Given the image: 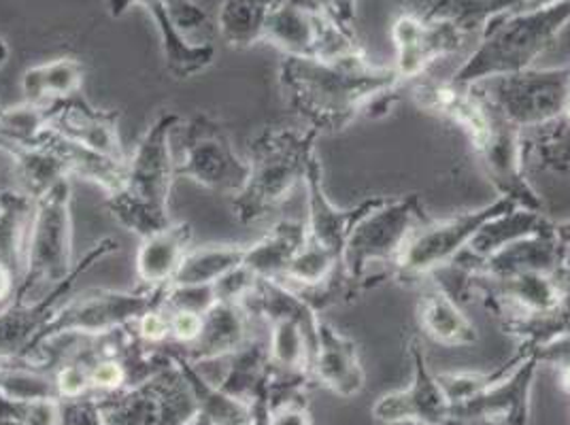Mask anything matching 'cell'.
Here are the masks:
<instances>
[{
  "label": "cell",
  "instance_id": "cell-15",
  "mask_svg": "<svg viewBox=\"0 0 570 425\" xmlns=\"http://www.w3.org/2000/svg\"><path fill=\"white\" fill-rule=\"evenodd\" d=\"M569 256L570 245L560 230V221L553 219L546 230L509 243L488 258H455L452 266L464 275L488 279H507L528 273L567 275L570 273Z\"/></svg>",
  "mask_w": 570,
  "mask_h": 425
},
{
  "label": "cell",
  "instance_id": "cell-42",
  "mask_svg": "<svg viewBox=\"0 0 570 425\" xmlns=\"http://www.w3.org/2000/svg\"><path fill=\"white\" fill-rule=\"evenodd\" d=\"M256 284H258V277L247 266L240 264L214 284L217 303H245L247 296L256 289Z\"/></svg>",
  "mask_w": 570,
  "mask_h": 425
},
{
  "label": "cell",
  "instance_id": "cell-11",
  "mask_svg": "<svg viewBox=\"0 0 570 425\" xmlns=\"http://www.w3.org/2000/svg\"><path fill=\"white\" fill-rule=\"evenodd\" d=\"M96 404L107 425H184L196 413L190 387L173 359L135 385L98 396Z\"/></svg>",
  "mask_w": 570,
  "mask_h": 425
},
{
  "label": "cell",
  "instance_id": "cell-44",
  "mask_svg": "<svg viewBox=\"0 0 570 425\" xmlns=\"http://www.w3.org/2000/svg\"><path fill=\"white\" fill-rule=\"evenodd\" d=\"M168 315H170V340L175 347L184 349L198 340L205 324V315H198L191 310H168Z\"/></svg>",
  "mask_w": 570,
  "mask_h": 425
},
{
  "label": "cell",
  "instance_id": "cell-1",
  "mask_svg": "<svg viewBox=\"0 0 570 425\" xmlns=\"http://www.w3.org/2000/svg\"><path fill=\"white\" fill-rule=\"evenodd\" d=\"M279 86L285 102L317 135L343 132L362 116H387L404 88L394 67L371 62L366 51L341 60L284 56Z\"/></svg>",
  "mask_w": 570,
  "mask_h": 425
},
{
  "label": "cell",
  "instance_id": "cell-22",
  "mask_svg": "<svg viewBox=\"0 0 570 425\" xmlns=\"http://www.w3.org/2000/svg\"><path fill=\"white\" fill-rule=\"evenodd\" d=\"M252 338V315L243 303H217L205 313L203 332L190 347H173L194 364L219 362L238 352Z\"/></svg>",
  "mask_w": 570,
  "mask_h": 425
},
{
  "label": "cell",
  "instance_id": "cell-21",
  "mask_svg": "<svg viewBox=\"0 0 570 425\" xmlns=\"http://www.w3.org/2000/svg\"><path fill=\"white\" fill-rule=\"evenodd\" d=\"M311 375L313 383H320L341 398L357 396L364 389L366 373L360 362L356 340L320 319L317 352Z\"/></svg>",
  "mask_w": 570,
  "mask_h": 425
},
{
  "label": "cell",
  "instance_id": "cell-47",
  "mask_svg": "<svg viewBox=\"0 0 570 425\" xmlns=\"http://www.w3.org/2000/svg\"><path fill=\"white\" fill-rule=\"evenodd\" d=\"M436 425H499L492 424V422H483V419H466V417H458V415H448L443 422H439Z\"/></svg>",
  "mask_w": 570,
  "mask_h": 425
},
{
  "label": "cell",
  "instance_id": "cell-27",
  "mask_svg": "<svg viewBox=\"0 0 570 425\" xmlns=\"http://www.w3.org/2000/svg\"><path fill=\"white\" fill-rule=\"evenodd\" d=\"M173 364L179 368L181 377L186 378L190 387L191 398L196 402V411L212 425H254V402L240 401L224 389H219L214 380L200 373L188 357L179 354L177 349H165Z\"/></svg>",
  "mask_w": 570,
  "mask_h": 425
},
{
  "label": "cell",
  "instance_id": "cell-16",
  "mask_svg": "<svg viewBox=\"0 0 570 425\" xmlns=\"http://www.w3.org/2000/svg\"><path fill=\"white\" fill-rule=\"evenodd\" d=\"M390 34L396 51L392 67L404 86L422 79L439 60L458 53L469 39L460 28L445 20H428L420 11H403L392 22Z\"/></svg>",
  "mask_w": 570,
  "mask_h": 425
},
{
  "label": "cell",
  "instance_id": "cell-25",
  "mask_svg": "<svg viewBox=\"0 0 570 425\" xmlns=\"http://www.w3.org/2000/svg\"><path fill=\"white\" fill-rule=\"evenodd\" d=\"M417 324L432 343L443 347H471L479 340L475 324L445 285L434 284L422 296Z\"/></svg>",
  "mask_w": 570,
  "mask_h": 425
},
{
  "label": "cell",
  "instance_id": "cell-43",
  "mask_svg": "<svg viewBox=\"0 0 570 425\" xmlns=\"http://www.w3.org/2000/svg\"><path fill=\"white\" fill-rule=\"evenodd\" d=\"M132 332L149 349H160L170 340V315L165 307L151 308L132 326Z\"/></svg>",
  "mask_w": 570,
  "mask_h": 425
},
{
  "label": "cell",
  "instance_id": "cell-4",
  "mask_svg": "<svg viewBox=\"0 0 570 425\" xmlns=\"http://www.w3.org/2000/svg\"><path fill=\"white\" fill-rule=\"evenodd\" d=\"M317 132L305 126L266 128L249 142L247 181L233 198V211L240 224H256L275 211L292 189L305 184L311 165L317 160Z\"/></svg>",
  "mask_w": 570,
  "mask_h": 425
},
{
  "label": "cell",
  "instance_id": "cell-30",
  "mask_svg": "<svg viewBox=\"0 0 570 425\" xmlns=\"http://www.w3.org/2000/svg\"><path fill=\"white\" fill-rule=\"evenodd\" d=\"M530 0H426L420 13L428 20H445L466 37L481 34L504 16L522 11Z\"/></svg>",
  "mask_w": 570,
  "mask_h": 425
},
{
  "label": "cell",
  "instance_id": "cell-46",
  "mask_svg": "<svg viewBox=\"0 0 570 425\" xmlns=\"http://www.w3.org/2000/svg\"><path fill=\"white\" fill-rule=\"evenodd\" d=\"M16 287H18V281H16V277L11 275V270L0 264V303H4L7 298H11L13 291H16Z\"/></svg>",
  "mask_w": 570,
  "mask_h": 425
},
{
  "label": "cell",
  "instance_id": "cell-28",
  "mask_svg": "<svg viewBox=\"0 0 570 425\" xmlns=\"http://www.w3.org/2000/svg\"><path fill=\"white\" fill-rule=\"evenodd\" d=\"M307 243V224L296 219L277 221L254 245H247L243 266H247L258 279L282 281L289 264Z\"/></svg>",
  "mask_w": 570,
  "mask_h": 425
},
{
  "label": "cell",
  "instance_id": "cell-17",
  "mask_svg": "<svg viewBox=\"0 0 570 425\" xmlns=\"http://www.w3.org/2000/svg\"><path fill=\"white\" fill-rule=\"evenodd\" d=\"M411 359V383L392 394L381 396L373 406V417L385 425H436L452 413L436 373L428 364V355L420 338L406 345Z\"/></svg>",
  "mask_w": 570,
  "mask_h": 425
},
{
  "label": "cell",
  "instance_id": "cell-49",
  "mask_svg": "<svg viewBox=\"0 0 570 425\" xmlns=\"http://www.w3.org/2000/svg\"><path fill=\"white\" fill-rule=\"evenodd\" d=\"M560 230H562V235H564L567 243L570 245V219L569 221H560Z\"/></svg>",
  "mask_w": 570,
  "mask_h": 425
},
{
  "label": "cell",
  "instance_id": "cell-51",
  "mask_svg": "<svg viewBox=\"0 0 570 425\" xmlns=\"http://www.w3.org/2000/svg\"><path fill=\"white\" fill-rule=\"evenodd\" d=\"M0 425H28V424H22V422H0Z\"/></svg>",
  "mask_w": 570,
  "mask_h": 425
},
{
  "label": "cell",
  "instance_id": "cell-20",
  "mask_svg": "<svg viewBox=\"0 0 570 425\" xmlns=\"http://www.w3.org/2000/svg\"><path fill=\"white\" fill-rule=\"evenodd\" d=\"M305 189H307V240L331 251L343 260L347 238L352 235L354 226L368 211L380 207L385 196H375L357 202L356 207L341 209L328 198L324 181H322V165L315 160L311 165L309 172L305 177Z\"/></svg>",
  "mask_w": 570,
  "mask_h": 425
},
{
  "label": "cell",
  "instance_id": "cell-37",
  "mask_svg": "<svg viewBox=\"0 0 570 425\" xmlns=\"http://www.w3.org/2000/svg\"><path fill=\"white\" fill-rule=\"evenodd\" d=\"M567 334H570V285L562 294L560 303L551 308L546 317L528 324L513 336V340L518 343V352H528Z\"/></svg>",
  "mask_w": 570,
  "mask_h": 425
},
{
  "label": "cell",
  "instance_id": "cell-40",
  "mask_svg": "<svg viewBox=\"0 0 570 425\" xmlns=\"http://www.w3.org/2000/svg\"><path fill=\"white\" fill-rule=\"evenodd\" d=\"M217 305L214 285H167L165 303L167 310H191L198 315L209 313Z\"/></svg>",
  "mask_w": 570,
  "mask_h": 425
},
{
  "label": "cell",
  "instance_id": "cell-48",
  "mask_svg": "<svg viewBox=\"0 0 570 425\" xmlns=\"http://www.w3.org/2000/svg\"><path fill=\"white\" fill-rule=\"evenodd\" d=\"M553 2H560V0H530L525 9H534V7H546V4H553Z\"/></svg>",
  "mask_w": 570,
  "mask_h": 425
},
{
  "label": "cell",
  "instance_id": "cell-39",
  "mask_svg": "<svg viewBox=\"0 0 570 425\" xmlns=\"http://www.w3.org/2000/svg\"><path fill=\"white\" fill-rule=\"evenodd\" d=\"M266 425H313L307 404V392H268V422Z\"/></svg>",
  "mask_w": 570,
  "mask_h": 425
},
{
  "label": "cell",
  "instance_id": "cell-29",
  "mask_svg": "<svg viewBox=\"0 0 570 425\" xmlns=\"http://www.w3.org/2000/svg\"><path fill=\"white\" fill-rule=\"evenodd\" d=\"M35 200L22 189L0 191V264L20 285L28 261Z\"/></svg>",
  "mask_w": 570,
  "mask_h": 425
},
{
  "label": "cell",
  "instance_id": "cell-31",
  "mask_svg": "<svg viewBox=\"0 0 570 425\" xmlns=\"http://www.w3.org/2000/svg\"><path fill=\"white\" fill-rule=\"evenodd\" d=\"M551 221L553 219L547 217L546 211H530V209L515 207L511 211L490 219L458 258H469V260L488 258L509 243H515L520 238L546 230L547 226H551Z\"/></svg>",
  "mask_w": 570,
  "mask_h": 425
},
{
  "label": "cell",
  "instance_id": "cell-14",
  "mask_svg": "<svg viewBox=\"0 0 570 425\" xmlns=\"http://www.w3.org/2000/svg\"><path fill=\"white\" fill-rule=\"evenodd\" d=\"M119 251V240L102 237L86 251V256L75 264L71 275L53 285L41 298L35 300H11V305L0 310V359H13L32 347L39 332L46 328L58 307L69 298L75 284L102 258Z\"/></svg>",
  "mask_w": 570,
  "mask_h": 425
},
{
  "label": "cell",
  "instance_id": "cell-12",
  "mask_svg": "<svg viewBox=\"0 0 570 425\" xmlns=\"http://www.w3.org/2000/svg\"><path fill=\"white\" fill-rule=\"evenodd\" d=\"M177 179H190L200 188L237 196L247 181V160L240 158L222 121L196 113L184 123Z\"/></svg>",
  "mask_w": 570,
  "mask_h": 425
},
{
  "label": "cell",
  "instance_id": "cell-9",
  "mask_svg": "<svg viewBox=\"0 0 570 425\" xmlns=\"http://www.w3.org/2000/svg\"><path fill=\"white\" fill-rule=\"evenodd\" d=\"M264 43L294 58L341 60L364 53L356 30L336 22L315 0H282L273 11Z\"/></svg>",
  "mask_w": 570,
  "mask_h": 425
},
{
  "label": "cell",
  "instance_id": "cell-50",
  "mask_svg": "<svg viewBox=\"0 0 570 425\" xmlns=\"http://www.w3.org/2000/svg\"><path fill=\"white\" fill-rule=\"evenodd\" d=\"M562 116H564V118L569 119L570 121V92L569 98H567V105H564V111H562Z\"/></svg>",
  "mask_w": 570,
  "mask_h": 425
},
{
  "label": "cell",
  "instance_id": "cell-13",
  "mask_svg": "<svg viewBox=\"0 0 570 425\" xmlns=\"http://www.w3.org/2000/svg\"><path fill=\"white\" fill-rule=\"evenodd\" d=\"M475 88L511 123L530 130L562 116L570 92V65L492 77Z\"/></svg>",
  "mask_w": 570,
  "mask_h": 425
},
{
  "label": "cell",
  "instance_id": "cell-36",
  "mask_svg": "<svg viewBox=\"0 0 570 425\" xmlns=\"http://www.w3.org/2000/svg\"><path fill=\"white\" fill-rule=\"evenodd\" d=\"M523 160L530 158L556 175L570 172V121L560 116L543 126L522 130Z\"/></svg>",
  "mask_w": 570,
  "mask_h": 425
},
{
  "label": "cell",
  "instance_id": "cell-33",
  "mask_svg": "<svg viewBox=\"0 0 570 425\" xmlns=\"http://www.w3.org/2000/svg\"><path fill=\"white\" fill-rule=\"evenodd\" d=\"M282 0H226L219 9L217 28L230 48H254L264 41L266 24Z\"/></svg>",
  "mask_w": 570,
  "mask_h": 425
},
{
  "label": "cell",
  "instance_id": "cell-24",
  "mask_svg": "<svg viewBox=\"0 0 570 425\" xmlns=\"http://www.w3.org/2000/svg\"><path fill=\"white\" fill-rule=\"evenodd\" d=\"M137 2H142L151 11V16L158 24L160 37H163L165 65H167V71L175 79H191L194 75L207 71L214 65V46H207V43L194 46L190 41H186L184 32L170 22L167 7L163 0H109L111 16L118 18L121 13H126V9L130 4H137Z\"/></svg>",
  "mask_w": 570,
  "mask_h": 425
},
{
  "label": "cell",
  "instance_id": "cell-41",
  "mask_svg": "<svg viewBox=\"0 0 570 425\" xmlns=\"http://www.w3.org/2000/svg\"><path fill=\"white\" fill-rule=\"evenodd\" d=\"M520 357H534L539 366H551L556 368L558 375V385L562 387L564 394L570 396V334L553 338L546 345H539L528 352H515Z\"/></svg>",
  "mask_w": 570,
  "mask_h": 425
},
{
  "label": "cell",
  "instance_id": "cell-3",
  "mask_svg": "<svg viewBox=\"0 0 570 425\" xmlns=\"http://www.w3.org/2000/svg\"><path fill=\"white\" fill-rule=\"evenodd\" d=\"M569 24L570 0L504 16L481 32L479 46L450 81L475 86L492 77L534 69Z\"/></svg>",
  "mask_w": 570,
  "mask_h": 425
},
{
  "label": "cell",
  "instance_id": "cell-18",
  "mask_svg": "<svg viewBox=\"0 0 570 425\" xmlns=\"http://www.w3.org/2000/svg\"><path fill=\"white\" fill-rule=\"evenodd\" d=\"M539 368L541 366L534 357H520L509 375L476 394L475 398L452 406V415L499 425L530 424L532 387Z\"/></svg>",
  "mask_w": 570,
  "mask_h": 425
},
{
  "label": "cell",
  "instance_id": "cell-7",
  "mask_svg": "<svg viewBox=\"0 0 570 425\" xmlns=\"http://www.w3.org/2000/svg\"><path fill=\"white\" fill-rule=\"evenodd\" d=\"M428 221L424 205L417 194L385 198L380 207L366 212L352 230L343 254V266L352 279L368 289L380 285L385 273H371L375 264L387 266V273L399 260L413 230Z\"/></svg>",
  "mask_w": 570,
  "mask_h": 425
},
{
  "label": "cell",
  "instance_id": "cell-38",
  "mask_svg": "<svg viewBox=\"0 0 570 425\" xmlns=\"http://www.w3.org/2000/svg\"><path fill=\"white\" fill-rule=\"evenodd\" d=\"M518 362H520V357L513 355L511 359H507L492 373H436V378H439L450 404L455 406V404L471 401V398H475L476 394L485 392L490 385H494L504 375H509Z\"/></svg>",
  "mask_w": 570,
  "mask_h": 425
},
{
  "label": "cell",
  "instance_id": "cell-32",
  "mask_svg": "<svg viewBox=\"0 0 570 425\" xmlns=\"http://www.w3.org/2000/svg\"><path fill=\"white\" fill-rule=\"evenodd\" d=\"M219 362H224L226 368L215 385L240 401H256L262 387L268 383V345L258 338H249L238 352Z\"/></svg>",
  "mask_w": 570,
  "mask_h": 425
},
{
  "label": "cell",
  "instance_id": "cell-5",
  "mask_svg": "<svg viewBox=\"0 0 570 425\" xmlns=\"http://www.w3.org/2000/svg\"><path fill=\"white\" fill-rule=\"evenodd\" d=\"M72 258V184L58 181L35 200L24 277L13 291V300H30L39 289L65 281L75 268Z\"/></svg>",
  "mask_w": 570,
  "mask_h": 425
},
{
  "label": "cell",
  "instance_id": "cell-8",
  "mask_svg": "<svg viewBox=\"0 0 570 425\" xmlns=\"http://www.w3.org/2000/svg\"><path fill=\"white\" fill-rule=\"evenodd\" d=\"M515 207L518 205L507 198H497L490 205L441 221L428 219L406 240L399 260L390 270V277L399 284H417L441 268L452 266L453 260L469 247V243L490 219Z\"/></svg>",
  "mask_w": 570,
  "mask_h": 425
},
{
  "label": "cell",
  "instance_id": "cell-35",
  "mask_svg": "<svg viewBox=\"0 0 570 425\" xmlns=\"http://www.w3.org/2000/svg\"><path fill=\"white\" fill-rule=\"evenodd\" d=\"M247 245L235 243H214L196 249H188L181 261L173 284L177 285H214L235 270L245 260ZM170 284V285H173Z\"/></svg>",
  "mask_w": 570,
  "mask_h": 425
},
{
  "label": "cell",
  "instance_id": "cell-2",
  "mask_svg": "<svg viewBox=\"0 0 570 425\" xmlns=\"http://www.w3.org/2000/svg\"><path fill=\"white\" fill-rule=\"evenodd\" d=\"M411 95L420 109L448 119L466 132L499 198H507L522 209L543 211V200L523 170L522 130L504 118L475 86H455L450 79H417L411 86Z\"/></svg>",
  "mask_w": 570,
  "mask_h": 425
},
{
  "label": "cell",
  "instance_id": "cell-6",
  "mask_svg": "<svg viewBox=\"0 0 570 425\" xmlns=\"http://www.w3.org/2000/svg\"><path fill=\"white\" fill-rule=\"evenodd\" d=\"M165 289L145 287L141 289H88L81 296L65 300L53 317L39 332L32 347L24 355L35 354L49 340L65 336H83V338H100L116 332L132 328L142 315L151 308L163 307ZM22 355V357H24Z\"/></svg>",
  "mask_w": 570,
  "mask_h": 425
},
{
  "label": "cell",
  "instance_id": "cell-45",
  "mask_svg": "<svg viewBox=\"0 0 570 425\" xmlns=\"http://www.w3.org/2000/svg\"><path fill=\"white\" fill-rule=\"evenodd\" d=\"M315 2H320L336 22H341L347 28H354L356 24V9L360 0H315Z\"/></svg>",
  "mask_w": 570,
  "mask_h": 425
},
{
  "label": "cell",
  "instance_id": "cell-34",
  "mask_svg": "<svg viewBox=\"0 0 570 425\" xmlns=\"http://www.w3.org/2000/svg\"><path fill=\"white\" fill-rule=\"evenodd\" d=\"M83 83V67L75 58H58L28 69L22 77L26 102L49 105L79 95Z\"/></svg>",
  "mask_w": 570,
  "mask_h": 425
},
{
  "label": "cell",
  "instance_id": "cell-26",
  "mask_svg": "<svg viewBox=\"0 0 570 425\" xmlns=\"http://www.w3.org/2000/svg\"><path fill=\"white\" fill-rule=\"evenodd\" d=\"M191 235V224L173 221L165 230L142 238L135 260L139 281L145 287L154 289L173 284L181 261L190 249Z\"/></svg>",
  "mask_w": 570,
  "mask_h": 425
},
{
  "label": "cell",
  "instance_id": "cell-19",
  "mask_svg": "<svg viewBox=\"0 0 570 425\" xmlns=\"http://www.w3.org/2000/svg\"><path fill=\"white\" fill-rule=\"evenodd\" d=\"M118 123V111L96 109L90 100L75 95L49 102L46 126L69 141L90 147L118 162H128V154L119 139Z\"/></svg>",
  "mask_w": 570,
  "mask_h": 425
},
{
  "label": "cell",
  "instance_id": "cell-10",
  "mask_svg": "<svg viewBox=\"0 0 570 425\" xmlns=\"http://www.w3.org/2000/svg\"><path fill=\"white\" fill-rule=\"evenodd\" d=\"M181 116L163 111L145 130L141 141L128 156L126 186L111 198L130 209L168 219V200L177 181V160L173 156L170 137L181 126Z\"/></svg>",
  "mask_w": 570,
  "mask_h": 425
},
{
  "label": "cell",
  "instance_id": "cell-23",
  "mask_svg": "<svg viewBox=\"0 0 570 425\" xmlns=\"http://www.w3.org/2000/svg\"><path fill=\"white\" fill-rule=\"evenodd\" d=\"M39 147L48 149L51 156L60 160L65 166V172L69 179H83L102 189L107 196L116 194L126 186V165L114 158H107L90 147H83L79 142L69 141L60 137L58 132L49 130L48 126L37 137Z\"/></svg>",
  "mask_w": 570,
  "mask_h": 425
}]
</instances>
